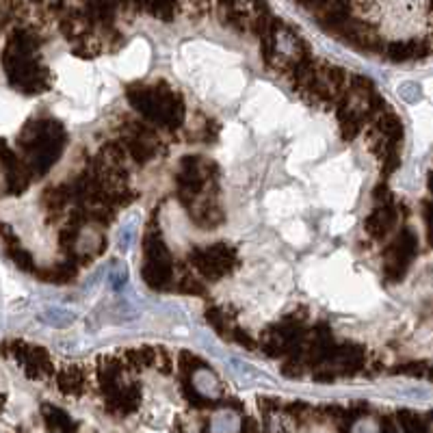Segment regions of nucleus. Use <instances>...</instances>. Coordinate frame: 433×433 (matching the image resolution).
<instances>
[{"label": "nucleus", "mask_w": 433, "mask_h": 433, "mask_svg": "<svg viewBox=\"0 0 433 433\" xmlns=\"http://www.w3.org/2000/svg\"><path fill=\"white\" fill-rule=\"evenodd\" d=\"M351 433H381V425L373 416H362L351 425Z\"/></svg>", "instance_id": "obj_3"}, {"label": "nucleus", "mask_w": 433, "mask_h": 433, "mask_svg": "<svg viewBox=\"0 0 433 433\" xmlns=\"http://www.w3.org/2000/svg\"><path fill=\"white\" fill-rule=\"evenodd\" d=\"M193 386L206 398H215L219 394V381L211 371H206V368H200V371L193 375Z\"/></svg>", "instance_id": "obj_2"}, {"label": "nucleus", "mask_w": 433, "mask_h": 433, "mask_svg": "<svg viewBox=\"0 0 433 433\" xmlns=\"http://www.w3.org/2000/svg\"><path fill=\"white\" fill-rule=\"evenodd\" d=\"M427 433H433V421L429 423V427H427Z\"/></svg>", "instance_id": "obj_4"}, {"label": "nucleus", "mask_w": 433, "mask_h": 433, "mask_svg": "<svg viewBox=\"0 0 433 433\" xmlns=\"http://www.w3.org/2000/svg\"><path fill=\"white\" fill-rule=\"evenodd\" d=\"M238 431H240V418L236 412L223 410L213 416L211 433H238Z\"/></svg>", "instance_id": "obj_1"}]
</instances>
